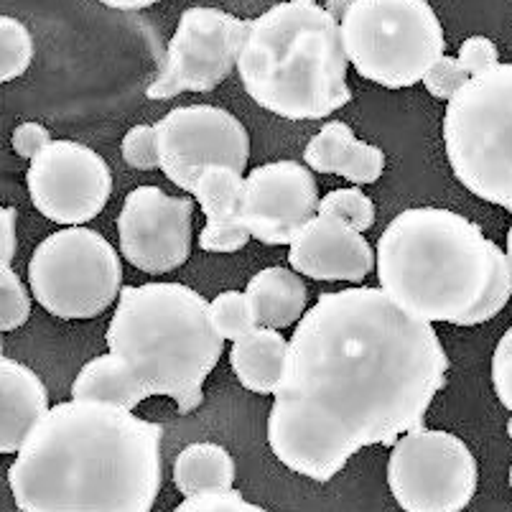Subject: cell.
<instances>
[{
  "label": "cell",
  "instance_id": "1",
  "mask_svg": "<svg viewBox=\"0 0 512 512\" xmlns=\"http://www.w3.org/2000/svg\"><path fill=\"white\" fill-rule=\"evenodd\" d=\"M449 367L431 321L383 288L321 293L288 342L268 446L291 472L329 482L360 449L423 428Z\"/></svg>",
  "mask_w": 512,
  "mask_h": 512
},
{
  "label": "cell",
  "instance_id": "2",
  "mask_svg": "<svg viewBox=\"0 0 512 512\" xmlns=\"http://www.w3.org/2000/svg\"><path fill=\"white\" fill-rule=\"evenodd\" d=\"M161 423L128 408H49L8 469L21 512H151L161 490Z\"/></svg>",
  "mask_w": 512,
  "mask_h": 512
},
{
  "label": "cell",
  "instance_id": "3",
  "mask_svg": "<svg viewBox=\"0 0 512 512\" xmlns=\"http://www.w3.org/2000/svg\"><path fill=\"white\" fill-rule=\"evenodd\" d=\"M380 288L423 321L479 327L512 296L507 253L464 214L441 207L400 212L377 240Z\"/></svg>",
  "mask_w": 512,
  "mask_h": 512
},
{
  "label": "cell",
  "instance_id": "4",
  "mask_svg": "<svg viewBox=\"0 0 512 512\" xmlns=\"http://www.w3.org/2000/svg\"><path fill=\"white\" fill-rule=\"evenodd\" d=\"M339 16L316 0H283L250 21L237 72L253 102L286 120H324L352 102Z\"/></svg>",
  "mask_w": 512,
  "mask_h": 512
},
{
  "label": "cell",
  "instance_id": "5",
  "mask_svg": "<svg viewBox=\"0 0 512 512\" xmlns=\"http://www.w3.org/2000/svg\"><path fill=\"white\" fill-rule=\"evenodd\" d=\"M105 339L136 375L143 398H174L184 416L202 406L204 383L225 349L209 304L184 283L120 288Z\"/></svg>",
  "mask_w": 512,
  "mask_h": 512
},
{
  "label": "cell",
  "instance_id": "6",
  "mask_svg": "<svg viewBox=\"0 0 512 512\" xmlns=\"http://www.w3.org/2000/svg\"><path fill=\"white\" fill-rule=\"evenodd\" d=\"M444 146L464 189L512 212V62L472 77L446 102Z\"/></svg>",
  "mask_w": 512,
  "mask_h": 512
},
{
  "label": "cell",
  "instance_id": "7",
  "mask_svg": "<svg viewBox=\"0 0 512 512\" xmlns=\"http://www.w3.org/2000/svg\"><path fill=\"white\" fill-rule=\"evenodd\" d=\"M339 31L357 74L388 90L418 85L444 57V29L426 0H347Z\"/></svg>",
  "mask_w": 512,
  "mask_h": 512
},
{
  "label": "cell",
  "instance_id": "8",
  "mask_svg": "<svg viewBox=\"0 0 512 512\" xmlns=\"http://www.w3.org/2000/svg\"><path fill=\"white\" fill-rule=\"evenodd\" d=\"M34 299L57 319H95L123 286L120 255L90 227H64L46 237L29 263Z\"/></svg>",
  "mask_w": 512,
  "mask_h": 512
},
{
  "label": "cell",
  "instance_id": "9",
  "mask_svg": "<svg viewBox=\"0 0 512 512\" xmlns=\"http://www.w3.org/2000/svg\"><path fill=\"white\" fill-rule=\"evenodd\" d=\"M477 482L472 449L449 431L416 428L393 444L388 487L406 512H462Z\"/></svg>",
  "mask_w": 512,
  "mask_h": 512
},
{
  "label": "cell",
  "instance_id": "10",
  "mask_svg": "<svg viewBox=\"0 0 512 512\" xmlns=\"http://www.w3.org/2000/svg\"><path fill=\"white\" fill-rule=\"evenodd\" d=\"M250 23L220 8H189L171 36L166 62L146 90L148 100L212 92L237 67Z\"/></svg>",
  "mask_w": 512,
  "mask_h": 512
},
{
  "label": "cell",
  "instance_id": "11",
  "mask_svg": "<svg viewBox=\"0 0 512 512\" xmlns=\"http://www.w3.org/2000/svg\"><path fill=\"white\" fill-rule=\"evenodd\" d=\"M156 138L161 171L189 194L209 166H227L237 174L248 169V130L222 107H176L156 123Z\"/></svg>",
  "mask_w": 512,
  "mask_h": 512
},
{
  "label": "cell",
  "instance_id": "12",
  "mask_svg": "<svg viewBox=\"0 0 512 512\" xmlns=\"http://www.w3.org/2000/svg\"><path fill=\"white\" fill-rule=\"evenodd\" d=\"M34 207L57 225H87L113 194L105 158L85 143L51 141L31 158L26 174Z\"/></svg>",
  "mask_w": 512,
  "mask_h": 512
},
{
  "label": "cell",
  "instance_id": "13",
  "mask_svg": "<svg viewBox=\"0 0 512 512\" xmlns=\"http://www.w3.org/2000/svg\"><path fill=\"white\" fill-rule=\"evenodd\" d=\"M194 202L158 186H138L118 214L120 253L138 271L164 276L192 255Z\"/></svg>",
  "mask_w": 512,
  "mask_h": 512
},
{
  "label": "cell",
  "instance_id": "14",
  "mask_svg": "<svg viewBox=\"0 0 512 512\" xmlns=\"http://www.w3.org/2000/svg\"><path fill=\"white\" fill-rule=\"evenodd\" d=\"M319 212V189L311 169L296 161L258 166L245 179L242 220L263 245H291Z\"/></svg>",
  "mask_w": 512,
  "mask_h": 512
},
{
  "label": "cell",
  "instance_id": "15",
  "mask_svg": "<svg viewBox=\"0 0 512 512\" xmlns=\"http://www.w3.org/2000/svg\"><path fill=\"white\" fill-rule=\"evenodd\" d=\"M288 265L314 281L362 283L375 268V250L362 232L332 214H316L293 237Z\"/></svg>",
  "mask_w": 512,
  "mask_h": 512
},
{
  "label": "cell",
  "instance_id": "16",
  "mask_svg": "<svg viewBox=\"0 0 512 512\" xmlns=\"http://www.w3.org/2000/svg\"><path fill=\"white\" fill-rule=\"evenodd\" d=\"M242 192L245 179L227 166H209L192 194L202 207L207 225L199 235L204 253H237L248 245L250 232L242 220Z\"/></svg>",
  "mask_w": 512,
  "mask_h": 512
},
{
  "label": "cell",
  "instance_id": "17",
  "mask_svg": "<svg viewBox=\"0 0 512 512\" xmlns=\"http://www.w3.org/2000/svg\"><path fill=\"white\" fill-rule=\"evenodd\" d=\"M49 393L31 367L0 362V454H18L49 413Z\"/></svg>",
  "mask_w": 512,
  "mask_h": 512
},
{
  "label": "cell",
  "instance_id": "18",
  "mask_svg": "<svg viewBox=\"0 0 512 512\" xmlns=\"http://www.w3.org/2000/svg\"><path fill=\"white\" fill-rule=\"evenodd\" d=\"M304 161L316 174H337L349 184H375L385 171V153L360 141L347 123H324L309 141Z\"/></svg>",
  "mask_w": 512,
  "mask_h": 512
},
{
  "label": "cell",
  "instance_id": "19",
  "mask_svg": "<svg viewBox=\"0 0 512 512\" xmlns=\"http://www.w3.org/2000/svg\"><path fill=\"white\" fill-rule=\"evenodd\" d=\"M248 304L253 319L263 329H286L306 314L309 288L293 268L273 265L255 273L248 283Z\"/></svg>",
  "mask_w": 512,
  "mask_h": 512
},
{
  "label": "cell",
  "instance_id": "20",
  "mask_svg": "<svg viewBox=\"0 0 512 512\" xmlns=\"http://www.w3.org/2000/svg\"><path fill=\"white\" fill-rule=\"evenodd\" d=\"M288 362V342L281 329L258 327L248 337L237 339L230 352V365L245 390L258 395H276Z\"/></svg>",
  "mask_w": 512,
  "mask_h": 512
},
{
  "label": "cell",
  "instance_id": "21",
  "mask_svg": "<svg viewBox=\"0 0 512 512\" xmlns=\"http://www.w3.org/2000/svg\"><path fill=\"white\" fill-rule=\"evenodd\" d=\"M72 398L110 403V406L128 408V411L138 408L146 400L136 375L113 352L95 357L79 370V375L74 377Z\"/></svg>",
  "mask_w": 512,
  "mask_h": 512
},
{
  "label": "cell",
  "instance_id": "22",
  "mask_svg": "<svg viewBox=\"0 0 512 512\" xmlns=\"http://www.w3.org/2000/svg\"><path fill=\"white\" fill-rule=\"evenodd\" d=\"M174 484L184 497L232 490L235 459L220 444H189L174 462Z\"/></svg>",
  "mask_w": 512,
  "mask_h": 512
},
{
  "label": "cell",
  "instance_id": "23",
  "mask_svg": "<svg viewBox=\"0 0 512 512\" xmlns=\"http://www.w3.org/2000/svg\"><path fill=\"white\" fill-rule=\"evenodd\" d=\"M34 62V39L18 18L0 16V85L21 77Z\"/></svg>",
  "mask_w": 512,
  "mask_h": 512
},
{
  "label": "cell",
  "instance_id": "24",
  "mask_svg": "<svg viewBox=\"0 0 512 512\" xmlns=\"http://www.w3.org/2000/svg\"><path fill=\"white\" fill-rule=\"evenodd\" d=\"M209 319H212V327L217 329V334L222 339H232V342L248 337L250 332L258 329L248 296L242 291H225L214 301H209Z\"/></svg>",
  "mask_w": 512,
  "mask_h": 512
},
{
  "label": "cell",
  "instance_id": "25",
  "mask_svg": "<svg viewBox=\"0 0 512 512\" xmlns=\"http://www.w3.org/2000/svg\"><path fill=\"white\" fill-rule=\"evenodd\" d=\"M316 214H332L344 225H349L357 232H367L375 225V204L362 192L360 186L352 189H334L327 197L319 199V212Z\"/></svg>",
  "mask_w": 512,
  "mask_h": 512
},
{
  "label": "cell",
  "instance_id": "26",
  "mask_svg": "<svg viewBox=\"0 0 512 512\" xmlns=\"http://www.w3.org/2000/svg\"><path fill=\"white\" fill-rule=\"evenodd\" d=\"M31 319V296L11 265H0V332H16Z\"/></svg>",
  "mask_w": 512,
  "mask_h": 512
},
{
  "label": "cell",
  "instance_id": "27",
  "mask_svg": "<svg viewBox=\"0 0 512 512\" xmlns=\"http://www.w3.org/2000/svg\"><path fill=\"white\" fill-rule=\"evenodd\" d=\"M125 164L138 171H156L161 169V153H158L156 125H136L125 133L120 143Z\"/></svg>",
  "mask_w": 512,
  "mask_h": 512
},
{
  "label": "cell",
  "instance_id": "28",
  "mask_svg": "<svg viewBox=\"0 0 512 512\" xmlns=\"http://www.w3.org/2000/svg\"><path fill=\"white\" fill-rule=\"evenodd\" d=\"M469 82V74L464 72V67L459 64L456 57H441L434 67L428 69V74L423 77V85H426L428 95L436 97V100L449 102L456 92L462 90Z\"/></svg>",
  "mask_w": 512,
  "mask_h": 512
},
{
  "label": "cell",
  "instance_id": "29",
  "mask_svg": "<svg viewBox=\"0 0 512 512\" xmlns=\"http://www.w3.org/2000/svg\"><path fill=\"white\" fill-rule=\"evenodd\" d=\"M174 512H268L260 505L248 502L240 492L225 490V492H209V495H194L184 497Z\"/></svg>",
  "mask_w": 512,
  "mask_h": 512
},
{
  "label": "cell",
  "instance_id": "30",
  "mask_svg": "<svg viewBox=\"0 0 512 512\" xmlns=\"http://www.w3.org/2000/svg\"><path fill=\"white\" fill-rule=\"evenodd\" d=\"M456 59L472 79L500 64V51H497L495 41L487 39V36H469L462 49H459V54H456Z\"/></svg>",
  "mask_w": 512,
  "mask_h": 512
},
{
  "label": "cell",
  "instance_id": "31",
  "mask_svg": "<svg viewBox=\"0 0 512 512\" xmlns=\"http://www.w3.org/2000/svg\"><path fill=\"white\" fill-rule=\"evenodd\" d=\"M492 388L502 406L512 413V327L500 337L492 357Z\"/></svg>",
  "mask_w": 512,
  "mask_h": 512
},
{
  "label": "cell",
  "instance_id": "32",
  "mask_svg": "<svg viewBox=\"0 0 512 512\" xmlns=\"http://www.w3.org/2000/svg\"><path fill=\"white\" fill-rule=\"evenodd\" d=\"M13 151L21 158H34L41 148H46L51 143L49 130L41 123H21L16 130H13Z\"/></svg>",
  "mask_w": 512,
  "mask_h": 512
},
{
  "label": "cell",
  "instance_id": "33",
  "mask_svg": "<svg viewBox=\"0 0 512 512\" xmlns=\"http://www.w3.org/2000/svg\"><path fill=\"white\" fill-rule=\"evenodd\" d=\"M16 255V209L0 204V265H11Z\"/></svg>",
  "mask_w": 512,
  "mask_h": 512
},
{
  "label": "cell",
  "instance_id": "34",
  "mask_svg": "<svg viewBox=\"0 0 512 512\" xmlns=\"http://www.w3.org/2000/svg\"><path fill=\"white\" fill-rule=\"evenodd\" d=\"M102 6L115 8V11H143L148 6H156L161 0H100Z\"/></svg>",
  "mask_w": 512,
  "mask_h": 512
},
{
  "label": "cell",
  "instance_id": "35",
  "mask_svg": "<svg viewBox=\"0 0 512 512\" xmlns=\"http://www.w3.org/2000/svg\"><path fill=\"white\" fill-rule=\"evenodd\" d=\"M505 253H507V260H510V265H512V227L507 230V250H505Z\"/></svg>",
  "mask_w": 512,
  "mask_h": 512
},
{
  "label": "cell",
  "instance_id": "36",
  "mask_svg": "<svg viewBox=\"0 0 512 512\" xmlns=\"http://www.w3.org/2000/svg\"><path fill=\"white\" fill-rule=\"evenodd\" d=\"M507 434H510V439H512V418H510V423H507Z\"/></svg>",
  "mask_w": 512,
  "mask_h": 512
},
{
  "label": "cell",
  "instance_id": "37",
  "mask_svg": "<svg viewBox=\"0 0 512 512\" xmlns=\"http://www.w3.org/2000/svg\"><path fill=\"white\" fill-rule=\"evenodd\" d=\"M510 490H512V467H510Z\"/></svg>",
  "mask_w": 512,
  "mask_h": 512
},
{
  "label": "cell",
  "instance_id": "38",
  "mask_svg": "<svg viewBox=\"0 0 512 512\" xmlns=\"http://www.w3.org/2000/svg\"><path fill=\"white\" fill-rule=\"evenodd\" d=\"M0 362H3V349H0Z\"/></svg>",
  "mask_w": 512,
  "mask_h": 512
}]
</instances>
